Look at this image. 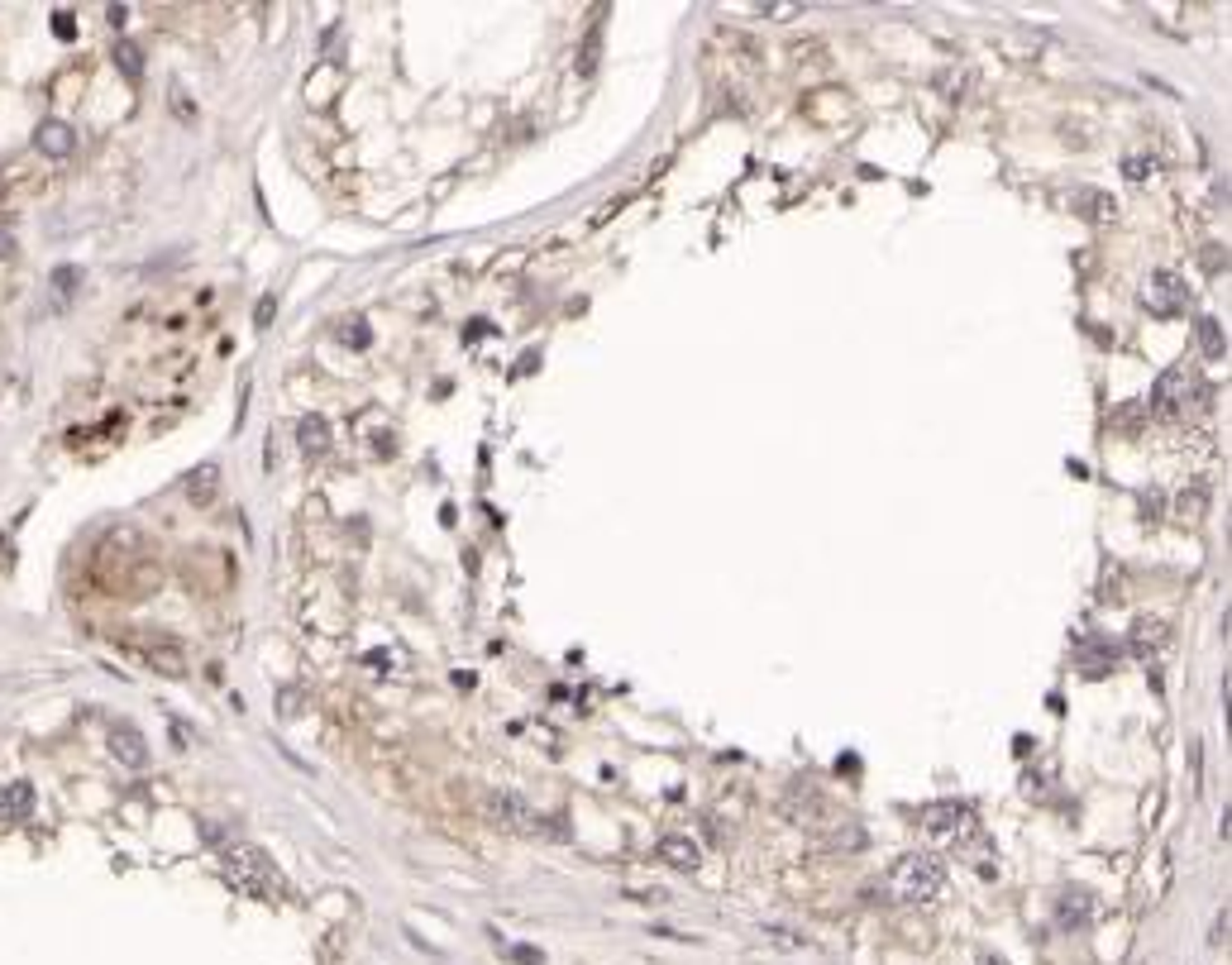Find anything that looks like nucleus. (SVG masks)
I'll return each instance as SVG.
<instances>
[{"label":"nucleus","mask_w":1232,"mask_h":965,"mask_svg":"<svg viewBox=\"0 0 1232 965\" xmlns=\"http://www.w3.org/2000/svg\"><path fill=\"white\" fill-rule=\"evenodd\" d=\"M979 965H1008V960H1003V956H989V951H984V956H979Z\"/></svg>","instance_id":"c756f323"},{"label":"nucleus","mask_w":1232,"mask_h":965,"mask_svg":"<svg viewBox=\"0 0 1232 965\" xmlns=\"http://www.w3.org/2000/svg\"><path fill=\"white\" fill-rule=\"evenodd\" d=\"M760 15H774V20H789L793 6H760Z\"/></svg>","instance_id":"bb28decb"},{"label":"nucleus","mask_w":1232,"mask_h":965,"mask_svg":"<svg viewBox=\"0 0 1232 965\" xmlns=\"http://www.w3.org/2000/svg\"><path fill=\"white\" fill-rule=\"evenodd\" d=\"M34 813V784L29 779H10L0 789V822H24Z\"/></svg>","instance_id":"f8f14e48"},{"label":"nucleus","mask_w":1232,"mask_h":965,"mask_svg":"<svg viewBox=\"0 0 1232 965\" xmlns=\"http://www.w3.org/2000/svg\"><path fill=\"white\" fill-rule=\"evenodd\" d=\"M115 650L125 655L130 664H144V669H158V674H187V650L177 646L173 636L162 631H130L115 640Z\"/></svg>","instance_id":"7ed1b4c3"},{"label":"nucleus","mask_w":1232,"mask_h":965,"mask_svg":"<svg viewBox=\"0 0 1232 965\" xmlns=\"http://www.w3.org/2000/svg\"><path fill=\"white\" fill-rule=\"evenodd\" d=\"M273 306H277L273 297H268V301H259V326H268V320H273Z\"/></svg>","instance_id":"c85d7f7f"},{"label":"nucleus","mask_w":1232,"mask_h":965,"mask_svg":"<svg viewBox=\"0 0 1232 965\" xmlns=\"http://www.w3.org/2000/svg\"><path fill=\"white\" fill-rule=\"evenodd\" d=\"M110 755L125 770H144L148 765V746H144L139 727H130V721H115V727H110Z\"/></svg>","instance_id":"1a4fd4ad"},{"label":"nucleus","mask_w":1232,"mask_h":965,"mask_svg":"<svg viewBox=\"0 0 1232 965\" xmlns=\"http://www.w3.org/2000/svg\"><path fill=\"white\" fill-rule=\"evenodd\" d=\"M936 87H941V91H946V96H965V87H970V77H965V72H951V67H946V72H941V77H936Z\"/></svg>","instance_id":"412c9836"},{"label":"nucleus","mask_w":1232,"mask_h":965,"mask_svg":"<svg viewBox=\"0 0 1232 965\" xmlns=\"http://www.w3.org/2000/svg\"><path fill=\"white\" fill-rule=\"evenodd\" d=\"M511 956H516V960H521V965H540V960H545V956H540V951H536V946H516V951H511Z\"/></svg>","instance_id":"393cba45"},{"label":"nucleus","mask_w":1232,"mask_h":965,"mask_svg":"<svg viewBox=\"0 0 1232 965\" xmlns=\"http://www.w3.org/2000/svg\"><path fill=\"white\" fill-rule=\"evenodd\" d=\"M1166 646H1170V626H1166V622H1156V617H1141V622L1132 626V650H1137V655H1146V660H1152V655H1161Z\"/></svg>","instance_id":"ddd939ff"},{"label":"nucleus","mask_w":1232,"mask_h":965,"mask_svg":"<svg viewBox=\"0 0 1232 965\" xmlns=\"http://www.w3.org/2000/svg\"><path fill=\"white\" fill-rule=\"evenodd\" d=\"M115 67L130 77V82H139L144 77V53H139V44H130V38H119L115 44Z\"/></svg>","instance_id":"a211bd4d"},{"label":"nucleus","mask_w":1232,"mask_h":965,"mask_svg":"<svg viewBox=\"0 0 1232 965\" xmlns=\"http://www.w3.org/2000/svg\"><path fill=\"white\" fill-rule=\"evenodd\" d=\"M216 497H220V469L216 464L191 469V478H187V502L191 507H211Z\"/></svg>","instance_id":"2eb2a0df"},{"label":"nucleus","mask_w":1232,"mask_h":965,"mask_svg":"<svg viewBox=\"0 0 1232 965\" xmlns=\"http://www.w3.org/2000/svg\"><path fill=\"white\" fill-rule=\"evenodd\" d=\"M922 832L936 836V841H956L960 832H970V803H956V798L927 803L922 808Z\"/></svg>","instance_id":"0eeeda50"},{"label":"nucleus","mask_w":1232,"mask_h":965,"mask_svg":"<svg viewBox=\"0 0 1232 965\" xmlns=\"http://www.w3.org/2000/svg\"><path fill=\"white\" fill-rule=\"evenodd\" d=\"M335 82H340V67H335V63H320V67L306 77V101H311V105H330V96H335L330 87H335Z\"/></svg>","instance_id":"dca6fc26"},{"label":"nucleus","mask_w":1232,"mask_h":965,"mask_svg":"<svg viewBox=\"0 0 1232 965\" xmlns=\"http://www.w3.org/2000/svg\"><path fill=\"white\" fill-rule=\"evenodd\" d=\"M1209 401V387L1189 373L1184 364H1175V369H1166L1161 378H1156V387H1152V412L1161 416V421H1180L1189 407H1204Z\"/></svg>","instance_id":"20e7f679"},{"label":"nucleus","mask_w":1232,"mask_h":965,"mask_svg":"<svg viewBox=\"0 0 1232 965\" xmlns=\"http://www.w3.org/2000/svg\"><path fill=\"white\" fill-rule=\"evenodd\" d=\"M34 148L49 153V158H67L77 148V130L67 125V119H44V125L34 130Z\"/></svg>","instance_id":"9b49d317"},{"label":"nucleus","mask_w":1232,"mask_h":965,"mask_svg":"<svg viewBox=\"0 0 1232 965\" xmlns=\"http://www.w3.org/2000/svg\"><path fill=\"white\" fill-rule=\"evenodd\" d=\"M1094 922V894H1085V889H1065L1060 899H1056V928L1060 932H1085Z\"/></svg>","instance_id":"6e6552de"},{"label":"nucleus","mask_w":1232,"mask_h":965,"mask_svg":"<svg viewBox=\"0 0 1232 965\" xmlns=\"http://www.w3.org/2000/svg\"><path fill=\"white\" fill-rule=\"evenodd\" d=\"M1195 335H1199V349H1204V358H1227V335H1223V326H1218L1213 315H1199Z\"/></svg>","instance_id":"f3484780"},{"label":"nucleus","mask_w":1232,"mask_h":965,"mask_svg":"<svg viewBox=\"0 0 1232 965\" xmlns=\"http://www.w3.org/2000/svg\"><path fill=\"white\" fill-rule=\"evenodd\" d=\"M1213 942H1227V908L1218 913V922H1213Z\"/></svg>","instance_id":"cd10ccee"},{"label":"nucleus","mask_w":1232,"mask_h":965,"mask_svg":"<svg viewBox=\"0 0 1232 965\" xmlns=\"http://www.w3.org/2000/svg\"><path fill=\"white\" fill-rule=\"evenodd\" d=\"M483 818H487L492 827H502V832H516V836H536V832L545 827L540 813L530 808L521 793H511V789H487V793H483Z\"/></svg>","instance_id":"39448f33"},{"label":"nucleus","mask_w":1232,"mask_h":965,"mask_svg":"<svg viewBox=\"0 0 1232 965\" xmlns=\"http://www.w3.org/2000/svg\"><path fill=\"white\" fill-rule=\"evenodd\" d=\"M220 874H225L230 889L244 894V899L268 903V899L282 894V874H277V865H273L263 851H254V846H225V851H220Z\"/></svg>","instance_id":"f257e3e1"},{"label":"nucleus","mask_w":1232,"mask_h":965,"mask_svg":"<svg viewBox=\"0 0 1232 965\" xmlns=\"http://www.w3.org/2000/svg\"><path fill=\"white\" fill-rule=\"evenodd\" d=\"M297 450L306 455V459H320L325 450H330V426H325V416H301L297 421Z\"/></svg>","instance_id":"4468645a"},{"label":"nucleus","mask_w":1232,"mask_h":965,"mask_svg":"<svg viewBox=\"0 0 1232 965\" xmlns=\"http://www.w3.org/2000/svg\"><path fill=\"white\" fill-rule=\"evenodd\" d=\"M1204 507H1209V493H1204V488H1189V493H1180V497H1175V511H1180V516H1189V521H1199V516H1204Z\"/></svg>","instance_id":"6ab92c4d"},{"label":"nucleus","mask_w":1232,"mask_h":965,"mask_svg":"<svg viewBox=\"0 0 1232 965\" xmlns=\"http://www.w3.org/2000/svg\"><path fill=\"white\" fill-rule=\"evenodd\" d=\"M884 884H889V894L898 903H931L941 889H946V865H941L931 851H913V856L893 860Z\"/></svg>","instance_id":"f03ea898"},{"label":"nucleus","mask_w":1232,"mask_h":965,"mask_svg":"<svg viewBox=\"0 0 1232 965\" xmlns=\"http://www.w3.org/2000/svg\"><path fill=\"white\" fill-rule=\"evenodd\" d=\"M1123 173H1127L1132 182H1141L1146 173H1152V158H1127V163H1123Z\"/></svg>","instance_id":"4be33fe9"},{"label":"nucleus","mask_w":1232,"mask_h":965,"mask_svg":"<svg viewBox=\"0 0 1232 965\" xmlns=\"http://www.w3.org/2000/svg\"><path fill=\"white\" fill-rule=\"evenodd\" d=\"M72 277H77L72 268H58V273H53V287H58V292H72Z\"/></svg>","instance_id":"a878e982"},{"label":"nucleus","mask_w":1232,"mask_h":965,"mask_svg":"<svg viewBox=\"0 0 1232 965\" xmlns=\"http://www.w3.org/2000/svg\"><path fill=\"white\" fill-rule=\"evenodd\" d=\"M1184 301H1189V287H1184V277L1170 273V268H1156L1141 283V306L1152 311V315H1180Z\"/></svg>","instance_id":"423d86ee"},{"label":"nucleus","mask_w":1232,"mask_h":965,"mask_svg":"<svg viewBox=\"0 0 1232 965\" xmlns=\"http://www.w3.org/2000/svg\"><path fill=\"white\" fill-rule=\"evenodd\" d=\"M1141 416H1146V401H1127V407H1118V412H1113V426H1123V430L1132 435Z\"/></svg>","instance_id":"aec40b11"},{"label":"nucleus","mask_w":1232,"mask_h":965,"mask_svg":"<svg viewBox=\"0 0 1232 965\" xmlns=\"http://www.w3.org/2000/svg\"><path fill=\"white\" fill-rule=\"evenodd\" d=\"M654 856H660L669 870H697V860H703V851H697V841L683 836V832H669L660 836V846H654Z\"/></svg>","instance_id":"9d476101"},{"label":"nucleus","mask_w":1232,"mask_h":965,"mask_svg":"<svg viewBox=\"0 0 1232 965\" xmlns=\"http://www.w3.org/2000/svg\"><path fill=\"white\" fill-rule=\"evenodd\" d=\"M15 254V234H10V225L0 220V259H10Z\"/></svg>","instance_id":"b1692460"},{"label":"nucleus","mask_w":1232,"mask_h":965,"mask_svg":"<svg viewBox=\"0 0 1232 965\" xmlns=\"http://www.w3.org/2000/svg\"><path fill=\"white\" fill-rule=\"evenodd\" d=\"M53 34H58V38H72V34H77V24H72V15H67V10H58V15H53Z\"/></svg>","instance_id":"5701e85b"}]
</instances>
